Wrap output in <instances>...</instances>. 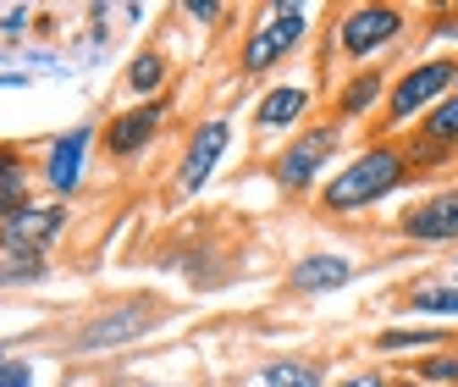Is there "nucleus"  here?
<instances>
[{"label":"nucleus","mask_w":458,"mask_h":387,"mask_svg":"<svg viewBox=\"0 0 458 387\" xmlns=\"http://www.w3.org/2000/svg\"><path fill=\"white\" fill-rule=\"evenodd\" d=\"M409 177H414L409 150H398V144H370V150H359L343 172H332V177L320 183V211L326 216H359V211L381 205L386 194H398Z\"/></svg>","instance_id":"nucleus-1"},{"label":"nucleus","mask_w":458,"mask_h":387,"mask_svg":"<svg viewBox=\"0 0 458 387\" xmlns=\"http://www.w3.org/2000/svg\"><path fill=\"white\" fill-rule=\"evenodd\" d=\"M343 150V122H320V127H304V133H293L287 150L271 160V177L287 188V194H310L332 177V160Z\"/></svg>","instance_id":"nucleus-2"},{"label":"nucleus","mask_w":458,"mask_h":387,"mask_svg":"<svg viewBox=\"0 0 458 387\" xmlns=\"http://www.w3.org/2000/svg\"><path fill=\"white\" fill-rule=\"evenodd\" d=\"M453 83H458V61H442V56L414 61V67L386 89V133H403L414 116L437 111L447 94H453Z\"/></svg>","instance_id":"nucleus-3"},{"label":"nucleus","mask_w":458,"mask_h":387,"mask_svg":"<svg viewBox=\"0 0 458 387\" xmlns=\"http://www.w3.org/2000/svg\"><path fill=\"white\" fill-rule=\"evenodd\" d=\"M304 28H310V6H271L266 22L254 28V34L243 39V56L238 67L254 78V73H271L276 61H287L293 50L304 45Z\"/></svg>","instance_id":"nucleus-4"},{"label":"nucleus","mask_w":458,"mask_h":387,"mask_svg":"<svg viewBox=\"0 0 458 387\" xmlns=\"http://www.w3.org/2000/svg\"><path fill=\"white\" fill-rule=\"evenodd\" d=\"M403 39V6H348L343 12V22H337V50L348 56V61H376L381 50H392Z\"/></svg>","instance_id":"nucleus-5"},{"label":"nucleus","mask_w":458,"mask_h":387,"mask_svg":"<svg viewBox=\"0 0 458 387\" xmlns=\"http://www.w3.org/2000/svg\"><path fill=\"white\" fill-rule=\"evenodd\" d=\"M160 327V310L149 299H127V305H111L100 315H89L83 327L72 332V354H100V348H122V343H133L144 332Z\"/></svg>","instance_id":"nucleus-6"},{"label":"nucleus","mask_w":458,"mask_h":387,"mask_svg":"<svg viewBox=\"0 0 458 387\" xmlns=\"http://www.w3.org/2000/svg\"><path fill=\"white\" fill-rule=\"evenodd\" d=\"M67 233V205H28L0 221V249L6 254H45Z\"/></svg>","instance_id":"nucleus-7"},{"label":"nucleus","mask_w":458,"mask_h":387,"mask_svg":"<svg viewBox=\"0 0 458 387\" xmlns=\"http://www.w3.org/2000/svg\"><path fill=\"white\" fill-rule=\"evenodd\" d=\"M398 233L414 244H458V188H437L398 216Z\"/></svg>","instance_id":"nucleus-8"},{"label":"nucleus","mask_w":458,"mask_h":387,"mask_svg":"<svg viewBox=\"0 0 458 387\" xmlns=\"http://www.w3.org/2000/svg\"><path fill=\"white\" fill-rule=\"evenodd\" d=\"M226 144H233V122L210 116V122L193 127V139H188V150H182V167H177V172H182V177H177V188H182V194H199V188L216 177Z\"/></svg>","instance_id":"nucleus-9"},{"label":"nucleus","mask_w":458,"mask_h":387,"mask_svg":"<svg viewBox=\"0 0 458 387\" xmlns=\"http://www.w3.org/2000/svg\"><path fill=\"white\" fill-rule=\"evenodd\" d=\"M160 127H166V106H160V100L111 116V127H106V150H111V160H133V155H144V150L160 139Z\"/></svg>","instance_id":"nucleus-10"},{"label":"nucleus","mask_w":458,"mask_h":387,"mask_svg":"<svg viewBox=\"0 0 458 387\" xmlns=\"http://www.w3.org/2000/svg\"><path fill=\"white\" fill-rule=\"evenodd\" d=\"M353 282V261L348 254H304V261L287 266V294L315 299V294H337Z\"/></svg>","instance_id":"nucleus-11"},{"label":"nucleus","mask_w":458,"mask_h":387,"mask_svg":"<svg viewBox=\"0 0 458 387\" xmlns=\"http://www.w3.org/2000/svg\"><path fill=\"white\" fill-rule=\"evenodd\" d=\"M89 144H94V127H72L67 139L50 144V160H45V183H50V194H72V188L83 183Z\"/></svg>","instance_id":"nucleus-12"},{"label":"nucleus","mask_w":458,"mask_h":387,"mask_svg":"<svg viewBox=\"0 0 458 387\" xmlns=\"http://www.w3.org/2000/svg\"><path fill=\"white\" fill-rule=\"evenodd\" d=\"M310 111V89L304 83H271L254 106V133H282Z\"/></svg>","instance_id":"nucleus-13"},{"label":"nucleus","mask_w":458,"mask_h":387,"mask_svg":"<svg viewBox=\"0 0 458 387\" xmlns=\"http://www.w3.org/2000/svg\"><path fill=\"white\" fill-rule=\"evenodd\" d=\"M392 83L381 78V67H359L348 83H343V94H337V122H359V116H370L376 106H381V94H386Z\"/></svg>","instance_id":"nucleus-14"},{"label":"nucleus","mask_w":458,"mask_h":387,"mask_svg":"<svg viewBox=\"0 0 458 387\" xmlns=\"http://www.w3.org/2000/svg\"><path fill=\"white\" fill-rule=\"evenodd\" d=\"M409 321H425V327H442V321H458V282H420L409 305H403Z\"/></svg>","instance_id":"nucleus-15"},{"label":"nucleus","mask_w":458,"mask_h":387,"mask_svg":"<svg viewBox=\"0 0 458 387\" xmlns=\"http://www.w3.org/2000/svg\"><path fill=\"white\" fill-rule=\"evenodd\" d=\"M160 83H166V56H160V50H139L133 61H127L122 89H127V94H139V106H149V100H155Z\"/></svg>","instance_id":"nucleus-16"},{"label":"nucleus","mask_w":458,"mask_h":387,"mask_svg":"<svg viewBox=\"0 0 458 387\" xmlns=\"http://www.w3.org/2000/svg\"><path fill=\"white\" fill-rule=\"evenodd\" d=\"M34 200H28V160L17 150H0V221L28 211Z\"/></svg>","instance_id":"nucleus-17"},{"label":"nucleus","mask_w":458,"mask_h":387,"mask_svg":"<svg viewBox=\"0 0 458 387\" xmlns=\"http://www.w3.org/2000/svg\"><path fill=\"white\" fill-rule=\"evenodd\" d=\"M414 348H447V332L442 327H425V321L376 332V354H414Z\"/></svg>","instance_id":"nucleus-18"},{"label":"nucleus","mask_w":458,"mask_h":387,"mask_svg":"<svg viewBox=\"0 0 458 387\" xmlns=\"http://www.w3.org/2000/svg\"><path fill=\"white\" fill-rule=\"evenodd\" d=\"M420 144H431V150H458V94H447V100L437 111H425L420 116Z\"/></svg>","instance_id":"nucleus-19"},{"label":"nucleus","mask_w":458,"mask_h":387,"mask_svg":"<svg viewBox=\"0 0 458 387\" xmlns=\"http://www.w3.org/2000/svg\"><path fill=\"white\" fill-rule=\"evenodd\" d=\"M254 382L259 387H326V366L320 360H271Z\"/></svg>","instance_id":"nucleus-20"},{"label":"nucleus","mask_w":458,"mask_h":387,"mask_svg":"<svg viewBox=\"0 0 458 387\" xmlns=\"http://www.w3.org/2000/svg\"><path fill=\"white\" fill-rule=\"evenodd\" d=\"M45 277H50L45 254H6L0 261V288H28V282H45Z\"/></svg>","instance_id":"nucleus-21"},{"label":"nucleus","mask_w":458,"mask_h":387,"mask_svg":"<svg viewBox=\"0 0 458 387\" xmlns=\"http://www.w3.org/2000/svg\"><path fill=\"white\" fill-rule=\"evenodd\" d=\"M420 382L425 387H458V354L453 348H437L420 360Z\"/></svg>","instance_id":"nucleus-22"},{"label":"nucleus","mask_w":458,"mask_h":387,"mask_svg":"<svg viewBox=\"0 0 458 387\" xmlns=\"http://www.w3.org/2000/svg\"><path fill=\"white\" fill-rule=\"evenodd\" d=\"M0 387H34V366L28 360H0Z\"/></svg>","instance_id":"nucleus-23"},{"label":"nucleus","mask_w":458,"mask_h":387,"mask_svg":"<svg viewBox=\"0 0 458 387\" xmlns=\"http://www.w3.org/2000/svg\"><path fill=\"white\" fill-rule=\"evenodd\" d=\"M28 22H34L28 6H6V12H0V28H6V34H17V28H28Z\"/></svg>","instance_id":"nucleus-24"},{"label":"nucleus","mask_w":458,"mask_h":387,"mask_svg":"<svg viewBox=\"0 0 458 387\" xmlns=\"http://www.w3.org/2000/svg\"><path fill=\"white\" fill-rule=\"evenodd\" d=\"M337 387H392V382H386L381 371H353V376H343Z\"/></svg>","instance_id":"nucleus-25"},{"label":"nucleus","mask_w":458,"mask_h":387,"mask_svg":"<svg viewBox=\"0 0 458 387\" xmlns=\"http://www.w3.org/2000/svg\"><path fill=\"white\" fill-rule=\"evenodd\" d=\"M193 22H221V6H210V0H188V6H182Z\"/></svg>","instance_id":"nucleus-26"},{"label":"nucleus","mask_w":458,"mask_h":387,"mask_svg":"<svg viewBox=\"0 0 458 387\" xmlns=\"http://www.w3.org/2000/svg\"><path fill=\"white\" fill-rule=\"evenodd\" d=\"M392 387H425L420 376H398V382H392Z\"/></svg>","instance_id":"nucleus-27"},{"label":"nucleus","mask_w":458,"mask_h":387,"mask_svg":"<svg viewBox=\"0 0 458 387\" xmlns=\"http://www.w3.org/2000/svg\"><path fill=\"white\" fill-rule=\"evenodd\" d=\"M453 94H458V83H453Z\"/></svg>","instance_id":"nucleus-28"},{"label":"nucleus","mask_w":458,"mask_h":387,"mask_svg":"<svg viewBox=\"0 0 458 387\" xmlns=\"http://www.w3.org/2000/svg\"><path fill=\"white\" fill-rule=\"evenodd\" d=\"M453 282H458V277H453Z\"/></svg>","instance_id":"nucleus-29"}]
</instances>
